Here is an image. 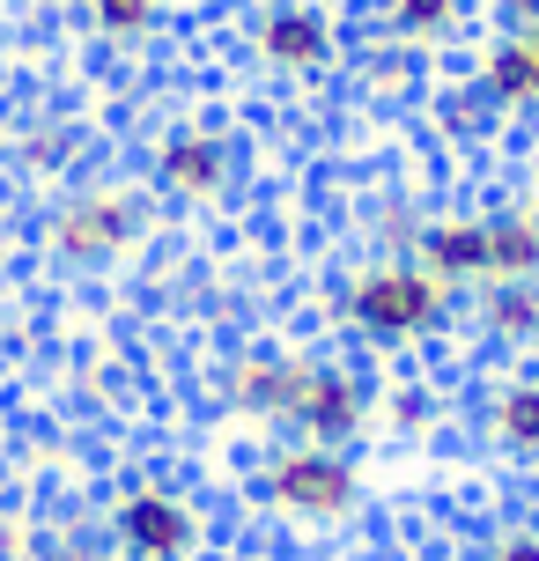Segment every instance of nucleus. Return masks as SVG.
<instances>
[{"instance_id": "nucleus-1", "label": "nucleus", "mask_w": 539, "mask_h": 561, "mask_svg": "<svg viewBox=\"0 0 539 561\" xmlns=\"http://www.w3.org/2000/svg\"><path fill=\"white\" fill-rule=\"evenodd\" d=\"M325 318L341 340H363L369 355H414L458 333V288L428 274L422 259H363L325 288Z\"/></svg>"}, {"instance_id": "nucleus-2", "label": "nucleus", "mask_w": 539, "mask_h": 561, "mask_svg": "<svg viewBox=\"0 0 539 561\" xmlns=\"http://www.w3.org/2000/svg\"><path fill=\"white\" fill-rule=\"evenodd\" d=\"M252 503L266 510L288 539H333V533H347V525H363L369 466H363V450L274 436L252 466Z\"/></svg>"}, {"instance_id": "nucleus-3", "label": "nucleus", "mask_w": 539, "mask_h": 561, "mask_svg": "<svg viewBox=\"0 0 539 561\" xmlns=\"http://www.w3.org/2000/svg\"><path fill=\"white\" fill-rule=\"evenodd\" d=\"M163 237V199L134 178H89L53 199L37 229V252L53 274H118Z\"/></svg>"}, {"instance_id": "nucleus-4", "label": "nucleus", "mask_w": 539, "mask_h": 561, "mask_svg": "<svg viewBox=\"0 0 539 561\" xmlns=\"http://www.w3.org/2000/svg\"><path fill=\"white\" fill-rule=\"evenodd\" d=\"M237 45H244L259 82L311 96L347 67V15L333 0H244Z\"/></svg>"}, {"instance_id": "nucleus-5", "label": "nucleus", "mask_w": 539, "mask_h": 561, "mask_svg": "<svg viewBox=\"0 0 539 561\" xmlns=\"http://www.w3.org/2000/svg\"><path fill=\"white\" fill-rule=\"evenodd\" d=\"M311 340H274V333H252L222 347L215 369H207V399L215 414L252 428V436H288L296 421V399H303V377H311Z\"/></svg>"}, {"instance_id": "nucleus-6", "label": "nucleus", "mask_w": 539, "mask_h": 561, "mask_svg": "<svg viewBox=\"0 0 539 561\" xmlns=\"http://www.w3.org/2000/svg\"><path fill=\"white\" fill-rule=\"evenodd\" d=\"M118 561H207L215 554V510L177 480H126L96 510Z\"/></svg>"}, {"instance_id": "nucleus-7", "label": "nucleus", "mask_w": 539, "mask_h": 561, "mask_svg": "<svg viewBox=\"0 0 539 561\" xmlns=\"http://www.w3.org/2000/svg\"><path fill=\"white\" fill-rule=\"evenodd\" d=\"M148 193L163 199V215H215L244 185V148L215 118H171L148 140Z\"/></svg>"}, {"instance_id": "nucleus-8", "label": "nucleus", "mask_w": 539, "mask_h": 561, "mask_svg": "<svg viewBox=\"0 0 539 561\" xmlns=\"http://www.w3.org/2000/svg\"><path fill=\"white\" fill-rule=\"evenodd\" d=\"M288 436H303V444H341V450H355L363 436H377V377H369L363 363L318 347Z\"/></svg>"}, {"instance_id": "nucleus-9", "label": "nucleus", "mask_w": 539, "mask_h": 561, "mask_svg": "<svg viewBox=\"0 0 539 561\" xmlns=\"http://www.w3.org/2000/svg\"><path fill=\"white\" fill-rule=\"evenodd\" d=\"M473 421L495 458H511L525 473H539V377L525 369H495L481 392H473Z\"/></svg>"}, {"instance_id": "nucleus-10", "label": "nucleus", "mask_w": 539, "mask_h": 561, "mask_svg": "<svg viewBox=\"0 0 539 561\" xmlns=\"http://www.w3.org/2000/svg\"><path fill=\"white\" fill-rule=\"evenodd\" d=\"M428 274H444L458 296L488 288V207H428L422 222V252Z\"/></svg>"}, {"instance_id": "nucleus-11", "label": "nucleus", "mask_w": 539, "mask_h": 561, "mask_svg": "<svg viewBox=\"0 0 539 561\" xmlns=\"http://www.w3.org/2000/svg\"><path fill=\"white\" fill-rule=\"evenodd\" d=\"M369 23L414 59H444L473 30V0H369Z\"/></svg>"}, {"instance_id": "nucleus-12", "label": "nucleus", "mask_w": 539, "mask_h": 561, "mask_svg": "<svg viewBox=\"0 0 539 561\" xmlns=\"http://www.w3.org/2000/svg\"><path fill=\"white\" fill-rule=\"evenodd\" d=\"M473 333L503 355H532L539 347V280H495L473 288Z\"/></svg>"}, {"instance_id": "nucleus-13", "label": "nucleus", "mask_w": 539, "mask_h": 561, "mask_svg": "<svg viewBox=\"0 0 539 561\" xmlns=\"http://www.w3.org/2000/svg\"><path fill=\"white\" fill-rule=\"evenodd\" d=\"M503 126H511V118L488 104V89L473 82V75H451V82L428 89V134L436 140H451V148H488Z\"/></svg>"}, {"instance_id": "nucleus-14", "label": "nucleus", "mask_w": 539, "mask_h": 561, "mask_svg": "<svg viewBox=\"0 0 539 561\" xmlns=\"http://www.w3.org/2000/svg\"><path fill=\"white\" fill-rule=\"evenodd\" d=\"M481 207H488V288L495 280H539V222L525 193L481 199Z\"/></svg>"}, {"instance_id": "nucleus-15", "label": "nucleus", "mask_w": 539, "mask_h": 561, "mask_svg": "<svg viewBox=\"0 0 539 561\" xmlns=\"http://www.w3.org/2000/svg\"><path fill=\"white\" fill-rule=\"evenodd\" d=\"M444 421H451V399H444L436 377H392V385H377V436L428 444Z\"/></svg>"}, {"instance_id": "nucleus-16", "label": "nucleus", "mask_w": 539, "mask_h": 561, "mask_svg": "<svg viewBox=\"0 0 539 561\" xmlns=\"http://www.w3.org/2000/svg\"><path fill=\"white\" fill-rule=\"evenodd\" d=\"M74 8H82L89 37L118 59H141L171 23V0H74Z\"/></svg>"}, {"instance_id": "nucleus-17", "label": "nucleus", "mask_w": 539, "mask_h": 561, "mask_svg": "<svg viewBox=\"0 0 539 561\" xmlns=\"http://www.w3.org/2000/svg\"><path fill=\"white\" fill-rule=\"evenodd\" d=\"M422 222H428V207H422L414 185L369 193L363 199V244H369V259H414V252H422Z\"/></svg>"}, {"instance_id": "nucleus-18", "label": "nucleus", "mask_w": 539, "mask_h": 561, "mask_svg": "<svg viewBox=\"0 0 539 561\" xmlns=\"http://www.w3.org/2000/svg\"><path fill=\"white\" fill-rule=\"evenodd\" d=\"M473 561H539V525L532 517H511V525H495L481 539V554Z\"/></svg>"}, {"instance_id": "nucleus-19", "label": "nucleus", "mask_w": 539, "mask_h": 561, "mask_svg": "<svg viewBox=\"0 0 539 561\" xmlns=\"http://www.w3.org/2000/svg\"><path fill=\"white\" fill-rule=\"evenodd\" d=\"M45 525H37V517H30V510H8V517H0V561H45Z\"/></svg>"}, {"instance_id": "nucleus-20", "label": "nucleus", "mask_w": 539, "mask_h": 561, "mask_svg": "<svg viewBox=\"0 0 539 561\" xmlns=\"http://www.w3.org/2000/svg\"><path fill=\"white\" fill-rule=\"evenodd\" d=\"M30 170H53V163H67V156H74V134H67V126H45V134H30Z\"/></svg>"}, {"instance_id": "nucleus-21", "label": "nucleus", "mask_w": 539, "mask_h": 561, "mask_svg": "<svg viewBox=\"0 0 539 561\" xmlns=\"http://www.w3.org/2000/svg\"><path fill=\"white\" fill-rule=\"evenodd\" d=\"M488 8L503 15V30H511V23H539V0H488Z\"/></svg>"}, {"instance_id": "nucleus-22", "label": "nucleus", "mask_w": 539, "mask_h": 561, "mask_svg": "<svg viewBox=\"0 0 539 561\" xmlns=\"http://www.w3.org/2000/svg\"><path fill=\"white\" fill-rule=\"evenodd\" d=\"M517 30V45H525V59H532V75H539V23H511Z\"/></svg>"}, {"instance_id": "nucleus-23", "label": "nucleus", "mask_w": 539, "mask_h": 561, "mask_svg": "<svg viewBox=\"0 0 539 561\" xmlns=\"http://www.w3.org/2000/svg\"><path fill=\"white\" fill-rule=\"evenodd\" d=\"M517 369H525V377H539V347H532V355H517Z\"/></svg>"}, {"instance_id": "nucleus-24", "label": "nucleus", "mask_w": 539, "mask_h": 561, "mask_svg": "<svg viewBox=\"0 0 539 561\" xmlns=\"http://www.w3.org/2000/svg\"><path fill=\"white\" fill-rule=\"evenodd\" d=\"M237 561H282V554H237Z\"/></svg>"}, {"instance_id": "nucleus-25", "label": "nucleus", "mask_w": 539, "mask_h": 561, "mask_svg": "<svg viewBox=\"0 0 539 561\" xmlns=\"http://www.w3.org/2000/svg\"><path fill=\"white\" fill-rule=\"evenodd\" d=\"M532 525H539V495H532Z\"/></svg>"}]
</instances>
